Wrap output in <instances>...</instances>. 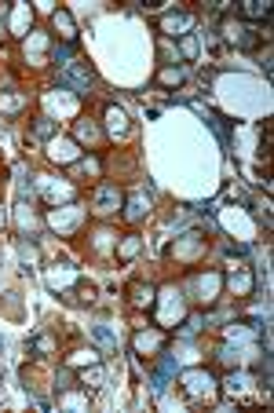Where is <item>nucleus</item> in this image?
Returning a JSON list of instances; mask_svg holds the SVG:
<instances>
[{"mask_svg": "<svg viewBox=\"0 0 274 413\" xmlns=\"http://www.w3.org/2000/svg\"><path fill=\"white\" fill-rule=\"evenodd\" d=\"M63 81L73 84L77 91H88V81H91V70H66L63 73Z\"/></svg>", "mask_w": 274, "mask_h": 413, "instance_id": "nucleus-1", "label": "nucleus"}, {"mask_svg": "<svg viewBox=\"0 0 274 413\" xmlns=\"http://www.w3.org/2000/svg\"><path fill=\"white\" fill-rule=\"evenodd\" d=\"M245 15H249V19H260V15L267 19V4H256V0H249V4H245Z\"/></svg>", "mask_w": 274, "mask_h": 413, "instance_id": "nucleus-3", "label": "nucleus"}, {"mask_svg": "<svg viewBox=\"0 0 274 413\" xmlns=\"http://www.w3.org/2000/svg\"><path fill=\"white\" fill-rule=\"evenodd\" d=\"M117 201V187H102L99 190V212H114L110 205Z\"/></svg>", "mask_w": 274, "mask_h": 413, "instance_id": "nucleus-2", "label": "nucleus"}, {"mask_svg": "<svg viewBox=\"0 0 274 413\" xmlns=\"http://www.w3.org/2000/svg\"><path fill=\"white\" fill-rule=\"evenodd\" d=\"M179 77H183L179 70H165V73H161V81H165V84H172V81H179Z\"/></svg>", "mask_w": 274, "mask_h": 413, "instance_id": "nucleus-4", "label": "nucleus"}]
</instances>
